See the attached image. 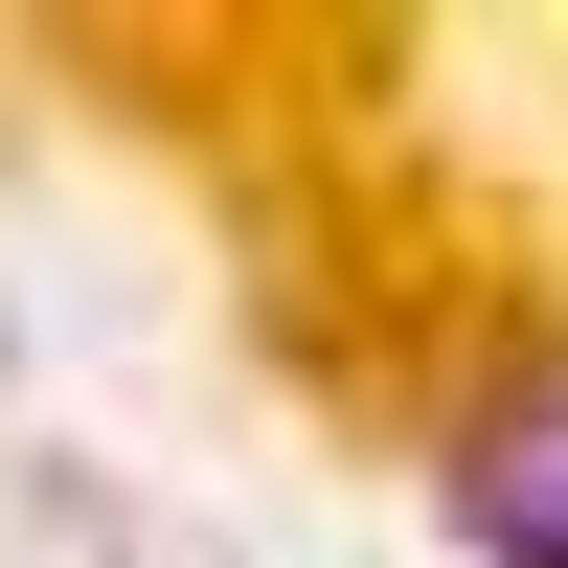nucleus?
<instances>
[{
  "label": "nucleus",
  "instance_id": "nucleus-1",
  "mask_svg": "<svg viewBox=\"0 0 568 568\" xmlns=\"http://www.w3.org/2000/svg\"><path fill=\"white\" fill-rule=\"evenodd\" d=\"M455 524H478V568H568V342H524L455 409Z\"/></svg>",
  "mask_w": 568,
  "mask_h": 568
}]
</instances>
